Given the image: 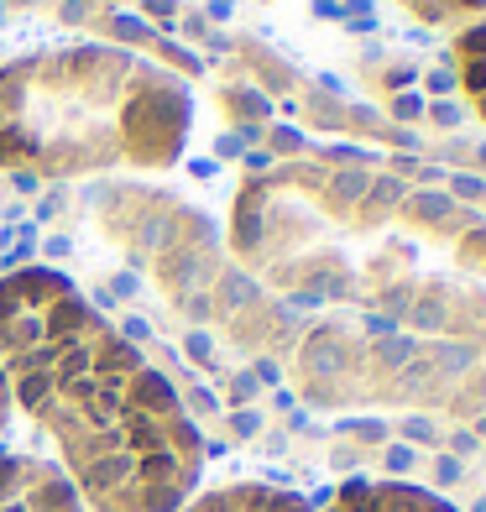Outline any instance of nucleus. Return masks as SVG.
<instances>
[{
	"label": "nucleus",
	"mask_w": 486,
	"mask_h": 512,
	"mask_svg": "<svg viewBox=\"0 0 486 512\" xmlns=\"http://www.w3.org/2000/svg\"><path fill=\"white\" fill-rule=\"evenodd\" d=\"M0 377L89 512H178L199 492L204 439L183 398L63 272L0 277Z\"/></svg>",
	"instance_id": "1"
},
{
	"label": "nucleus",
	"mask_w": 486,
	"mask_h": 512,
	"mask_svg": "<svg viewBox=\"0 0 486 512\" xmlns=\"http://www.w3.org/2000/svg\"><path fill=\"white\" fill-rule=\"evenodd\" d=\"M194 131V95L168 68L105 42H63L0 68V168L79 178L173 168Z\"/></svg>",
	"instance_id": "2"
},
{
	"label": "nucleus",
	"mask_w": 486,
	"mask_h": 512,
	"mask_svg": "<svg viewBox=\"0 0 486 512\" xmlns=\"http://www.w3.org/2000/svg\"><path fill=\"white\" fill-rule=\"evenodd\" d=\"M0 512H89L63 465L37 455H0Z\"/></svg>",
	"instance_id": "3"
},
{
	"label": "nucleus",
	"mask_w": 486,
	"mask_h": 512,
	"mask_svg": "<svg viewBox=\"0 0 486 512\" xmlns=\"http://www.w3.org/2000/svg\"><path fill=\"white\" fill-rule=\"evenodd\" d=\"M324 512H455L445 497L408 481H345Z\"/></svg>",
	"instance_id": "4"
},
{
	"label": "nucleus",
	"mask_w": 486,
	"mask_h": 512,
	"mask_svg": "<svg viewBox=\"0 0 486 512\" xmlns=\"http://www.w3.org/2000/svg\"><path fill=\"white\" fill-rule=\"evenodd\" d=\"M178 512H314V507H309V497L288 492V486L236 481V486H215V492L189 497Z\"/></svg>",
	"instance_id": "5"
},
{
	"label": "nucleus",
	"mask_w": 486,
	"mask_h": 512,
	"mask_svg": "<svg viewBox=\"0 0 486 512\" xmlns=\"http://www.w3.org/2000/svg\"><path fill=\"white\" fill-rule=\"evenodd\" d=\"M11 408H16V403H11V387H6V377H0V434L11 429Z\"/></svg>",
	"instance_id": "6"
}]
</instances>
